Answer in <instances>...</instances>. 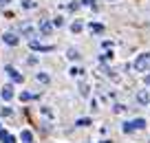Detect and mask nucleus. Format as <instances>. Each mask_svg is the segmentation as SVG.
I'll return each mask as SVG.
<instances>
[{
	"instance_id": "f257e3e1",
	"label": "nucleus",
	"mask_w": 150,
	"mask_h": 143,
	"mask_svg": "<svg viewBox=\"0 0 150 143\" xmlns=\"http://www.w3.org/2000/svg\"><path fill=\"white\" fill-rule=\"evenodd\" d=\"M135 68L137 70H150V53H141L139 57H137V62H135Z\"/></svg>"
},
{
	"instance_id": "f03ea898",
	"label": "nucleus",
	"mask_w": 150,
	"mask_h": 143,
	"mask_svg": "<svg viewBox=\"0 0 150 143\" xmlns=\"http://www.w3.org/2000/svg\"><path fill=\"white\" fill-rule=\"evenodd\" d=\"M137 128H146V121L135 119V121H130V123H124V132H132V130H137Z\"/></svg>"
},
{
	"instance_id": "7ed1b4c3",
	"label": "nucleus",
	"mask_w": 150,
	"mask_h": 143,
	"mask_svg": "<svg viewBox=\"0 0 150 143\" xmlns=\"http://www.w3.org/2000/svg\"><path fill=\"white\" fill-rule=\"evenodd\" d=\"M31 49L33 51H53L51 44H40V42H35V40H31Z\"/></svg>"
},
{
	"instance_id": "20e7f679",
	"label": "nucleus",
	"mask_w": 150,
	"mask_h": 143,
	"mask_svg": "<svg viewBox=\"0 0 150 143\" xmlns=\"http://www.w3.org/2000/svg\"><path fill=\"white\" fill-rule=\"evenodd\" d=\"M5 70H7V73H9V77H11V79H13V82H18V84H20V82H22V75H20V73H18V70H16V68H13V66H7V68H5Z\"/></svg>"
},
{
	"instance_id": "39448f33",
	"label": "nucleus",
	"mask_w": 150,
	"mask_h": 143,
	"mask_svg": "<svg viewBox=\"0 0 150 143\" xmlns=\"http://www.w3.org/2000/svg\"><path fill=\"white\" fill-rule=\"evenodd\" d=\"M0 141H2V143H16V139H13V134L5 132V130H0Z\"/></svg>"
},
{
	"instance_id": "423d86ee",
	"label": "nucleus",
	"mask_w": 150,
	"mask_h": 143,
	"mask_svg": "<svg viewBox=\"0 0 150 143\" xmlns=\"http://www.w3.org/2000/svg\"><path fill=\"white\" fill-rule=\"evenodd\" d=\"M2 40H5L7 44H13V46L20 42V40H18V35H13V33H5V35H2Z\"/></svg>"
},
{
	"instance_id": "0eeeda50",
	"label": "nucleus",
	"mask_w": 150,
	"mask_h": 143,
	"mask_svg": "<svg viewBox=\"0 0 150 143\" xmlns=\"http://www.w3.org/2000/svg\"><path fill=\"white\" fill-rule=\"evenodd\" d=\"M40 31H42L44 35H49V33L53 31V24L49 22V20H42V24H40Z\"/></svg>"
},
{
	"instance_id": "6e6552de",
	"label": "nucleus",
	"mask_w": 150,
	"mask_h": 143,
	"mask_svg": "<svg viewBox=\"0 0 150 143\" xmlns=\"http://www.w3.org/2000/svg\"><path fill=\"white\" fill-rule=\"evenodd\" d=\"M11 97H13V88H11V86H5V88H2V99H7V101H9Z\"/></svg>"
},
{
	"instance_id": "1a4fd4ad",
	"label": "nucleus",
	"mask_w": 150,
	"mask_h": 143,
	"mask_svg": "<svg viewBox=\"0 0 150 143\" xmlns=\"http://www.w3.org/2000/svg\"><path fill=\"white\" fill-rule=\"evenodd\" d=\"M20 139H22V141H24V143H31V141H33V134H31V132H29V130H24V132H22V134H20Z\"/></svg>"
},
{
	"instance_id": "9d476101",
	"label": "nucleus",
	"mask_w": 150,
	"mask_h": 143,
	"mask_svg": "<svg viewBox=\"0 0 150 143\" xmlns=\"http://www.w3.org/2000/svg\"><path fill=\"white\" fill-rule=\"evenodd\" d=\"M91 31H93V33H104V24H97V22H95V24H91Z\"/></svg>"
},
{
	"instance_id": "9b49d317",
	"label": "nucleus",
	"mask_w": 150,
	"mask_h": 143,
	"mask_svg": "<svg viewBox=\"0 0 150 143\" xmlns=\"http://www.w3.org/2000/svg\"><path fill=\"white\" fill-rule=\"evenodd\" d=\"M22 31H24V33H27V35H29V37H31V35H33V27H31V24H22Z\"/></svg>"
},
{
	"instance_id": "f8f14e48",
	"label": "nucleus",
	"mask_w": 150,
	"mask_h": 143,
	"mask_svg": "<svg viewBox=\"0 0 150 143\" xmlns=\"http://www.w3.org/2000/svg\"><path fill=\"white\" fill-rule=\"evenodd\" d=\"M137 99H139L141 104H148V92H139V95H137Z\"/></svg>"
},
{
	"instance_id": "ddd939ff",
	"label": "nucleus",
	"mask_w": 150,
	"mask_h": 143,
	"mask_svg": "<svg viewBox=\"0 0 150 143\" xmlns=\"http://www.w3.org/2000/svg\"><path fill=\"white\" fill-rule=\"evenodd\" d=\"M9 115H11V108H7V106L0 108V117H9Z\"/></svg>"
},
{
	"instance_id": "4468645a",
	"label": "nucleus",
	"mask_w": 150,
	"mask_h": 143,
	"mask_svg": "<svg viewBox=\"0 0 150 143\" xmlns=\"http://www.w3.org/2000/svg\"><path fill=\"white\" fill-rule=\"evenodd\" d=\"M82 27H84L82 22H73V27H71V29H73V33H80V31H82Z\"/></svg>"
},
{
	"instance_id": "2eb2a0df",
	"label": "nucleus",
	"mask_w": 150,
	"mask_h": 143,
	"mask_svg": "<svg viewBox=\"0 0 150 143\" xmlns=\"http://www.w3.org/2000/svg\"><path fill=\"white\" fill-rule=\"evenodd\" d=\"M69 57H71V60H77V57H80V53L75 51V49H71V51H69Z\"/></svg>"
},
{
	"instance_id": "dca6fc26",
	"label": "nucleus",
	"mask_w": 150,
	"mask_h": 143,
	"mask_svg": "<svg viewBox=\"0 0 150 143\" xmlns=\"http://www.w3.org/2000/svg\"><path fill=\"white\" fill-rule=\"evenodd\" d=\"M38 79H40V82H42V84H47V82H49V75L40 73V75H38Z\"/></svg>"
},
{
	"instance_id": "f3484780",
	"label": "nucleus",
	"mask_w": 150,
	"mask_h": 143,
	"mask_svg": "<svg viewBox=\"0 0 150 143\" xmlns=\"http://www.w3.org/2000/svg\"><path fill=\"white\" fill-rule=\"evenodd\" d=\"M77 125H91V119H77Z\"/></svg>"
},
{
	"instance_id": "a211bd4d",
	"label": "nucleus",
	"mask_w": 150,
	"mask_h": 143,
	"mask_svg": "<svg viewBox=\"0 0 150 143\" xmlns=\"http://www.w3.org/2000/svg\"><path fill=\"white\" fill-rule=\"evenodd\" d=\"M20 99H22V101H29V99H31V92H22V95H20Z\"/></svg>"
},
{
	"instance_id": "6ab92c4d",
	"label": "nucleus",
	"mask_w": 150,
	"mask_h": 143,
	"mask_svg": "<svg viewBox=\"0 0 150 143\" xmlns=\"http://www.w3.org/2000/svg\"><path fill=\"white\" fill-rule=\"evenodd\" d=\"M0 2H2V5H7V2H9V0H0Z\"/></svg>"
},
{
	"instance_id": "aec40b11",
	"label": "nucleus",
	"mask_w": 150,
	"mask_h": 143,
	"mask_svg": "<svg viewBox=\"0 0 150 143\" xmlns=\"http://www.w3.org/2000/svg\"><path fill=\"white\" fill-rule=\"evenodd\" d=\"M146 82H148V84H150V75H148V77H146Z\"/></svg>"
}]
</instances>
